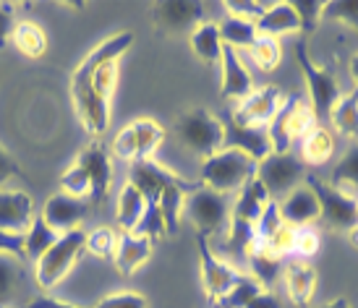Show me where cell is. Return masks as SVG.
Listing matches in <instances>:
<instances>
[{
	"mask_svg": "<svg viewBox=\"0 0 358 308\" xmlns=\"http://www.w3.org/2000/svg\"><path fill=\"white\" fill-rule=\"evenodd\" d=\"M134 45L131 31H120L105 40L81 60V66L71 76V97L76 105L81 126L92 136L108 131L110 123V94L118 84V58Z\"/></svg>",
	"mask_w": 358,
	"mask_h": 308,
	"instance_id": "6da1fadb",
	"label": "cell"
},
{
	"mask_svg": "<svg viewBox=\"0 0 358 308\" xmlns=\"http://www.w3.org/2000/svg\"><path fill=\"white\" fill-rule=\"evenodd\" d=\"M257 165L249 154H243L238 149H220L217 154H212L204 159L201 165V186L217 191V193H238L246 183L257 178Z\"/></svg>",
	"mask_w": 358,
	"mask_h": 308,
	"instance_id": "7a4b0ae2",
	"label": "cell"
},
{
	"mask_svg": "<svg viewBox=\"0 0 358 308\" xmlns=\"http://www.w3.org/2000/svg\"><path fill=\"white\" fill-rule=\"evenodd\" d=\"M173 131H176L180 144L194 152V154H199L201 159H209L212 154H217L222 149V141H225L220 118L204 108L189 110V112L178 115Z\"/></svg>",
	"mask_w": 358,
	"mask_h": 308,
	"instance_id": "3957f363",
	"label": "cell"
},
{
	"mask_svg": "<svg viewBox=\"0 0 358 308\" xmlns=\"http://www.w3.org/2000/svg\"><path fill=\"white\" fill-rule=\"evenodd\" d=\"M293 52H296L301 73H303V79H306V89H308L306 102L311 105V110H314V115H317L319 120H329V112H332V108H335L340 100L338 81H335V76H332L329 71H324L322 66H317V63L311 60L303 37L293 45Z\"/></svg>",
	"mask_w": 358,
	"mask_h": 308,
	"instance_id": "277c9868",
	"label": "cell"
},
{
	"mask_svg": "<svg viewBox=\"0 0 358 308\" xmlns=\"http://www.w3.org/2000/svg\"><path fill=\"white\" fill-rule=\"evenodd\" d=\"M84 249H87V233H84V230L63 233V235L55 240V246L34 264V274H37L40 288L42 290L55 288L60 279L69 274V269L73 267V261L84 254Z\"/></svg>",
	"mask_w": 358,
	"mask_h": 308,
	"instance_id": "5b68a950",
	"label": "cell"
},
{
	"mask_svg": "<svg viewBox=\"0 0 358 308\" xmlns=\"http://www.w3.org/2000/svg\"><path fill=\"white\" fill-rule=\"evenodd\" d=\"M308 189L314 191V196L319 201V219L332 230L348 233L358 225V199L350 196L345 191L329 186L319 178H308Z\"/></svg>",
	"mask_w": 358,
	"mask_h": 308,
	"instance_id": "8992f818",
	"label": "cell"
},
{
	"mask_svg": "<svg viewBox=\"0 0 358 308\" xmlns=\"http://www.w3.org/2000/svg\"><path fill=\"white\" fill-rule=\"evenodd\" d=\"M165 139V131L159 123L152 118L134 120L131 126L118 131V136L113 141V154L123 162H141V159H152L157 147Z\"/></svg>",
	"mask_w": 358,
	"mask_h": 308,
	"instance_id": "52a82bcc",
	"label": "cell"
},
{
	"mask_svg": "<svg viewBox=\"0 0 358 308\" xmlns=\"http://www.w3.org/2000/svg\"><path fill=\"white\" fill-rule=\"evenodd\" d=\"M183 209H186V214L191 217V222L196 225L199 235H204V238L217 235L220 230L228 225V217H230L228 196L207 189V186H201L194 193H189Z\"/></svg>",
	"mask_w": 358,
	"mask_h": 308,
	"instance_id": "ba28073f",
	"label": "cell"
},
{
	"mask_svg": "<svg viewBox=\"0 0 358 308\" xmlns=\"http://www.w3.org/2000/svg\"><path fill=\"white\" fill-rule=\"evenodd\" d=\"M303 159H299L296 154H267L257 165V180L264 186V191L269 193V199H278V196H285L293 191V183L303 175Z\"/></svg>",
	"mask_w": 358,
	"mask_h": 308,
	"instance_id": "9c48e42d",
	"label": "cell"
},
{
	"mask_svg": "<svg viewBox=\"0 0 358 308\" xmlns=\"http://www.w3.org/2000/svg\"><path fill=\"white\" fill-rule=\"evenodd\" d=\"M196 243H199V258H201V282H204V293L207 298L217 306L220 298H225L233 285L238 282L243 274H241L236 267H230L228 261L215 256V251L209 249V238L204 235H196Z\"/></svg>",
	"mask_w": 358,
	"mask_h": 308,
	"instance_id": "30bf717a",
	"label": "cell"
},
{
	"mask_svg": "<svg viewBox=\"0 0 358 308\" xmlns=\"http://www.w3.org/2000/svg\"><path fill=\"white\" fill-rule=\"evenodd\" d=\"M220 123H222V136H225L222 149H238L249 154L254 162H262L267 154H272L269 133L264 126H241L238 120L233 118V112H222Z\"/></svg>",
	"mask_w": 358,
	"mask_h": 308,
	"instance_id": "8fae6325",
	"label": "cell"
},
{
	"mask_svg": "<svg viewBox=\"0 0 358 308\" xmlns=\"http://www.w3.org/2000/svg\"><path fill=\"white\" fill-rule=\"evenodd\" d=\"M204 16V6L196 0H165L155 6V24L165 34H191Z\"/></svg>",
	"mask_w": 358,
	"mask_h": 308,
	"instance_id": "7c38bea8",
	"label": "cell"
},
{
	"mask_svg": "<svg viewBox=\"0 0 358 308\" xmlns=\"http://www.w3.org/2000/svg\"><path fill=\"white\" fill-rule=\"evenodd\" d=\"M76 165L84 170V175L90 180V199L92 204H102L110 193V183H113V162H110V152L102 144H92L81 152Z\"/></svg>",
	"mask_w": 358,
	"mask_h": 308,
	"instance_id": "4fadbf2b",
	"label": "cell"
},
{
	"mask_svg": "<svg viewBox=\"0 0 358 308\" xmlns=\"http://www.w3.org/2000/svg\"><path fill=\"white\" fill-rule=\"evenodd\" d=\"M280 105H282V94L278 87H262V89L251 91L249 97L233 110V118L238 120L241 126H264L267 129V123L275 118Z\"/></svg>",
	"mask_w": 358,
	"mask_h": 308,
	"instance_id": "5bb4252c",
	"label": "cell"
},
{
	"mask_svg": "<svg viewBox=\"0 0 358 308\" xmlns=\"http://www.w3.org/2000/svg\"><path fill=\"white\" fill-rule=\"evenodd\" d=\"M90 212V204L79 196H71L66 191H60L55 196L48 199L45 204V212H42V219L50 225L58 235L63 233H71V230H79V222L84 219V214Z\"/></svg>",
	"mask_w": 358,
	"mask_h": 308,
	"instance_id": "9a60e30c",
	"label": "cell"
},
{
	"mask_svg": "<svg viewBox=\"0 0 358 308\" xmlns=\"http://www.w3.org/2000/svg\"><path fill=\"white\" fill-rule=\"evenodd\" d=\"M220 68H222V81H220V94L225 100L243 102L254 91V81H251L249 68L243 66L238 50H233L228 45H222V55H220Z\"/></svg>",
	"mask_w": 358,
	"mask_h": 308,
	"instance_id": "2e32d148",
	"label": "cell"
},
{
	"mask_svg": "<svg viewBox=\"0 0 358 308\" xmlns=\"http://www.w3.org/2000/svg\"><path fill=\"white\" fill-rule=\"evenodd\" d=\"M178 178L173 170L157 165L155 159H141V162H131L129 168V183L139 191L147 204H157L159 193Z\"/></svg>",
	"mask_w": 358,
	"mask_h": 308,
	"instance_id": "e0dca14e",
	"label": "cell"
},
{
	"mask_svg": "<svg viewBox=\"0 0 358 308\" xmlns=\"http://www.w3.org/2000/svg\"><path fill=\"white\" fill-rule=\"evenodd\" d=\"M278 204H280V217H282L285 225L303 228V225H311L314 219H319V201L308 186L293 189L290 193H285V199L278 201Z\"/></svg>",
	"mask_w": 358,
	"mask_h": 308,
	"instance_id": "ac0fdd59",
	"label": "cell"
},
{
	"mask_svg": "<svg viewBox=\"0 0 358 308\" xmlns=\"http://www.w3.org/2000/svg\"><path fill=\"white\" fill-rule=\"evenodd\" d=\"M31 204L29 193L21 191H0V230L6 233H24L31 225Z\"/></svg>",
	"mask_w": 358,
	"mask_h": 308,
	"instance_id": "d6986e66",
	"label": "cell"
},
{
	"mask_svg": "<svg viewBox=\"0 0 358 308\" xmlns=\"http://www.w3.org/2000/svg\"><path fill=\"white\" fill-rule=\"evenodd\" d=\"M152 249H155L152 240L141 238L136 233H120L113 261H115V267L123 277H131L141 264H147V258L152 256Z\"/></svg>",
	"mask_w": 358,
	"mask_h": 308,
	"instance_id": "ffe728a7",
	"label": "cell"
},
{
	"mask_svg": "<svg viewBox=\"0 0 358 308\" xmlns=\"http://www.w3.org/2000/svg\"><path fill=\"white\" fill-rule=\"evenodd\" d=\"M259 37H272L278 40L280 34H288V31H301L299 13L293 10L290 3H267V10L254 21Z\"/></svg>",
	"mask_w": 358,
	"mask_h": 308,
	"instance_id": "44dd1931",
	"label": "cell"
},
{
	"mask_svg": "<svg viewBox=\"0 0 358 308\" xmlns=\"http://www.w3.org/2000/svg\"><path fill=\"white\" fill-rule=\"evenodd\" d=\"M282 277H285V288H288V298L296 306L306 308L314 298L317 290V272L303 261H290L282 264Z\"/></svg>",
	"mask_w": 358,
	"mask_h": 308,
	"instance_id": "7402d4cb",
	"label": "cell"
},
{
	"mask_svg": "<svg viewBox=\"0 0 358 308\" xmlns=\"http://www.w3.org/2000/svg\"><path fill=\"white\" fill-rule=\"evenodd\" d=\"M246 258H249L251 272H254L251 277L257 279L264 290L272 288V285H275V279L282 274V258L275 256V254L267 249V243H262V240H254V243H251Z\"/></svg>",
	"mask_w": 358,
	"mask_h": 308,
	"instance_id": "603a6c76",
	"label": "cell"
},
{
	"mask_svg": "<svg viewBox=\"0 0 358 308\" xmlns=\"http://www.w3.org/2000/svg\"><path fill=\"white\" fill-rule=\"evenodd\" d=\"M191 47L199 55L201 63L207 66H217L220 55H222V40H220V29L215 21H201L196 29L191 31Z\"/></svg>",
	"mask_w": 358,
	"mask_h": 308,
	"instance_id": "cb8c5ba5",
	"label": "cell"
},
{
	"mask_svg": "<svg viewBox=\"0 0 358 308\" xmlns=\"http://www.w3.org/2000/svg\"><path fill=\"white\" fill-rule=\"evenodd\" d=\"M60 235L55 233V230L45 222L42 217L31 219L29 230L24 233V246H27V261H31V264H37L48 251L55 246V240H58Z\"/></svg>",
	"mask_w": 358,
	"mask_h": 308,
	"instance_id": "d4e9b609",
	"label": "cell"
},
{
	"mask_svg": "<svg viewBox=\"0 0 358 308\" xmlns=\"http://www.w3.org/2000/svg\"><path fill=\"white\" fill-rule=\"evenodd\" d=\"M217 29H220V40H222V45H228V47H233V50H238V47H251L259 37L254 21L238 19V16H230V13L220 21Z\"/></svg>",
	"mask_w": 358,
	"mask_h": 308,
	"instance_id": "484cf974",
	"label": "cell"
},
{
	"mask_svg": "<svg viewBox=\"0 0 358 308\" xmlns=\"http://www.w3.org/2000/svg\"><path fill=\"white\" fill-rule=\"evenodd\" d=\"M10 40L16 45V50L27 58H40L48 50V34L42 31V27L31 24V21H21L13 27V34Z\"/></svg>",
	"mask_w": 358,
	"mask_h": 308,
	"instance_id": "4316f807",
	"label": "cell"
},
{
	"mask_svg": "<svg viewBox=\"0 0 358 308\" xmlns=\"http://www.w3.org/2000/svg\"><path fill=\"white\" fill-rule=\"evenodd\" d=\"M329 120L335 123V131L340 136L358 139V87L348 97H340L338 105L329 112Z\"/></svg>",
	"mask_w": 358,
	"mask_h": 308,
	"instance_id": "83f0119b",
	"label": "cell"
},
{
	"mask_svg": "<svg viewBox=\"0 0 358 308\" xmlns=\"http://www.w3.org/2000/svg\"><path fill=\"white\" fill-rule=\"evenodd\" d=\"M144 207H147L144 196L131 183H126L118 199V225L123 233H134L136 230L141 214H144Z\"/></svg>",
	"mask_w": 358,
	"mask_h": 308,
	"instance_id": "f1b7e54d",
	"label": "cell"
},
{
	"mask_svg": "<svg viewBox=\"0 0 358 308\" xmlns=\"http://www.w3.org/2000/svg\"><path fill=\"white\" fill-rule=\"evenodd\" d=\"M332 149H335L332 133L319 129V126L301 139V154H303V162H308V165H324L332 157Z\"/></svg>",
	"mask_w": 358,
	"mask_h": 308,
	"instance_id": "f546056e",
	"label": "cell"
},
{
	"mask_svg": "<svg viewBox=\"0 0 358 308\" xmlns=\"http://www.w3.org/2000/svg\"><path fill=\"white\" fill-rule=\"evenodd\" d=\"M329 186L345 191V193H358V144L348 147V152L340 157V162L335 165L332 175H329Z\"/></svg>",
	"mask_w": 358,
	"mask_h": 308,
	"instance_id": "4dcf8cb0",
	"label": "cell"
},
{
	"mask_svg": "<svg viewBox=\"0 0 358 308\" xmlns=\"http://www.w3.org/2000/svg\"><path fill=\"white\" fill-rule=\"evenodd\" d=\"M262 290H264V288H262V285H259L251 274H243V277L233 285V290H230L228 295L217 300V306H215V308H246L251 303V298H254V295H259Z\"/></svg>",
	"mask_w": 358,
	"mask_h": 308,
	"instance_id": "1f68e13d",
	"label": "cell"
},
{
	"mask_svg": "<svg viewBox=\"0 0 358 308\" xmlns=\"http://www.w3.org/2000/svg\"><path fill=\"white\" fill-rule=\"evenodd\" d=\"M317 129V115H314V110H311V105H308L306 100H296V105H293V112H290L288 118V139L290 144L296 139H303L308 131Z\"/></svg>",
	"mask_w": 358,
	"mask_h": 308,
	"instance_id": "d6a6232c",
	"label": "cell"
},
{
	"mask_svg": "<svg viewBox=\"0 0 358 308\" xmlns=\"http://www.w3.org/2000/svg\"><path fill=\"white\" fill-rule=\"evenodd\" d=\"M251 60L257 63V68L262 71H272L280 66V58H282V47H280L278 40L272 37H257V42L249 47Z\"/></svg>",
	"mask_w": 358,
	"mask_h": 308,
	"instance_id": "836d02e7",
	"label": "cell"
},
{
	"mask_svg": "<svg viewBox=\"0 0 358 308\" xmlns=\"http://www.w3.org/2000/svg\"><path fill=\"white\" fill-rule=\"evenodd\" d=\"M290 6L299 13L301 37L306 40L308 34H314V29H317L322 16H324V0H293Z\"/></svg>",
	"mask_w": 358,
	"mask_h": 308,
	"instance_id": "e575fe53",
	"label": "cell"
},
{
	"mask_svg": "<svg viewBox=\"0 0 358 308\" xmlns=\"http://www.w3.org/2000/svg\"><path fill=\"white\" fill-rule=\"evenodd\" d=\"M21 277H24V272H21V267L13 261V256L0 254V308L13 298V290H16Z\"/></svg>",
	"mask_w": 358,
	"mask_h": 308,
	"instance_id": "d590c367",
	"label": "cell"
},
{
	"mask_svg": "<svg viewBox=\"0 0 358 308\" xmlns=\"http://www.w3.org/2000/svg\"><path fill=\"white\" fill-rule=\"evenodd\" d=\"M134 233H136V235H141V238L152 240V243L168 233V230H165L162 212H159L157 204H147V207H144V214H141L139 225H136V230H134Z\"/></svg>",
	"mask_w": 358,
	"mask_h": 308,
	"instance_id": "8d00e7d4",
	"label": "cell"
},
{
	"mask_svg": "<svg viewBox=\"0 0 358 308\" xmlns=\"http://www.w3.org/2000/svg\"><path fill=\"white\" fill-rule=\"evenodd\" d=\"M115 246H118V235L113 228H97L87 233V251L100 258L115 256Z\"/></svg>",
	"mask_w": 358,
	"mask_h": 308,
	"instance_id": "74e56055",
	"label": "cell"
},
{
	"mask_svg": "<svg viewBox=\"0 0 358 308\" xmlns=\"http://www.w3.org/2000/svg\"><path fill=\"white\" fill-rule=\"evenodd\" d=\"M282 225H285V222L280 217V204L275 199H269L267 207L262 209V217H259V222H257V240L267 243Z\"/></svg>",
	"mask_w": 358,
	"mask_h": 308,
	"instance_id": "f35d334b",
	"label": "cell"
},
{
	"mask_svg": "<svg viewBox=\"0 0 358 308\" xmlns=\"http://www.w3.org/2000/svg\"><path fill=\"white\" fill-rule=\"evenodd\" d=\"M322 19H335L358 29V0H332L324 3V16Z\"/></svg>",
	"mask_w": 358,
	"mask_h": 308,
	"instance_id": "ab89813d",
	"label": "cell"
},
{
	"mask_svg": "<svg viewBox=\"0 0 358 308\" xmlns=\"http://www.w3.org/2000/svg\"><path fill=\"white\" fill-rule=\"evenodd\" d=\"M319 251V233L311 225L296 228L293 233V254L301 258H311Z\"/></svg>",
	"mask_w": 358,
	"mask_h": 308,
	"instance_id": "60d3db41",
	"label": "cell"
},
{
	"mask_svg": "<svg viewBox=\"0 0 358 308\" xmlns=\"http://www.w3.org/2000/svg\"><path fill=\"white\" fill-rule=\"evenodd\" d=\"M60 186H63V191H66V193H71V196H79V199H84V193H90V180H87V175H84V170H81L79 165H73L71 170H66V173H63Z\"/></svg>",
	"mask_w": 358,
	"mask_h": 308,
	"instance_id": "b9f144b4",
	"label": "cell"
},
{
	"mask_svg": "<svg viewBox=\"0 0 358 308\" xmlns=\"http://www.w3.org/2000/svg\"><path fill=\"white\" fill-rule=\"evenodd\" d=\"M94 308H147V298L139 293H113L102 298Z\"/></svg>",
	"mask_w": 358,
	"mask_h": 308,
	"instance_id": "7bdbcfd3",
	"label": "cell"
},
{
	"mask_svg": "<svg viewBox=\"0 0 358 308\" xmlns=\"http://www.w3.org/2000/svg\"><path fill=\"white\" fill-rule=\"evenodd\" d=\"M230 16H238V19L246 21H257L264 10H267V3H251V0H230L225 3Z\"/></svg>",
	"mask_w": 358,
	"mask_h": 308,
	"instance_id": "ee69618b",
	"label": "cell"
},
{
	"mask_svg": "<svg viewBox=\"0 0 358 308\" xmlns=\"http://www.w3.org/2000/svg\"><path fill=\"white\" fill-rule=\"evenodd\" d=\"M0 254H8V256H13V258L27 261L24 233H6V230H0Z\"/></svg>",
	"mask_w": 358,
	"mask_h": 308,
	"instance_id": "f6af8a7d",
	"label": "cell"
},
{
	"mask_svg": "<svg viewBox=\"0 0 358 308\" xmlns=\"http://www.w3.org/2000/svg\"><path fill=\"white\" fill-rule=\"evenodd\" d=\"M13 27H16L13 6H10V3H0V50L8 45L10 34H13Z\"/></svg>",
	"mask_w": 358,
	"mask_h": 308,
	"instance_id": "bcb514c9",
	"label": "cell"
},
{
	"mask_svg": "<svg viewBox=\"0 0 358 308\" xmlns=\"http://www.w3.org/2000/svg\"><path fill=\"white\" fill-rule=\"evenodd\" d=\"M13 175H19V178H24L27 173L21 170V165H19V162H16L13 157H10L8 152H6L3 147H0V186H3V183H6L8 178H13Z\"/></svg>",
	"mask_w": 358,
	"mask_h": 308,
	"instance_id": "7dc6e473",
	"label": "cell"
},
{
	"mask_svg": "<svg viewBox=\"0 0 358 308\" xmlns=\"http://www.w3.org/2000/svg\"><path fill=\"white\" fill-rule=\"evenodd\" d=\"M246 308H282V306H280V298L272 290H262L259 295L251 298V303Z\"/></svg>",
	"mask_w": 358,
	"mask_h": 308,
	"instance_id": "c3c4849f",
	"label": "cell"
},
{
	"mask_svg": "<svg viewBox=\"0 0 358 308\" xmlns=\"http://www.w3.org/2000/svg\"><path fill=\"white\" fill-rule=\"evenodd\" d=\"M27 308H76L71 306V303H63V300H55L50 295H40V298H34Z\"/></svg>",
	"mask_w": 358,
	"mask_h": 308,
	"instance_id": "681fc988",
	"label": "cell"
},
{
	"mask_svg": "<svg viewBox=\"0 0 358 308\" xmlns=\"http://www.w3.org/2000/svg\"><path fill=\"white\" fill-rule=\"evenodd\" d=\"M350 76H353V81H356V87H358V52L353 55V60H350Z\"/></svg>",
	"mask_w": 358,
	"mask_h": 308,
	"instance_id": "f907efd6",
	"label": "cell"
},
{
	"mask_svg": "<svg viewBox=\"0 0 358 308\" xmlns=\"http://www.w3.org/2000/svg\"><path fill=\"white\" fill-rule=\"evenodd\" d=\"M322 308H350V306H348V300L345 298H335L332 303H327V306H322Z\"/></svg>",
	"mask_w": 358,
	"mask_h": 308,
	"instance_id": "816d5d0a",
	"label": "cell"
},
{
	"mask_svg": "<svg viewBox=\"0 0 358 308\" xmlns=\"http://www.w3.org/2000/svg\"><path fill=\"white\" fill-rule=\"evenodd\" d=\"M348 240H350V246H353V249H358V225L353 230H348Z\"/></svg>",
	"mask_w": 358,
	"mask_h": 308,
	"instance_id": "f5cc1de1",
	"label": "cell"
}]
</instances>
